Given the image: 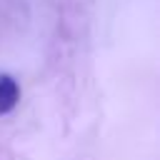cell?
<instances>
[{"label":"cell","mask_w":160,"mask_h":160,"mask_svg":"<svg viewBox=\"0 0 160 160\" xmlns=\"http://www.w3.org/2000/svg\"><path fill=\"white\" fill-rule=\"evenodd\" d=\"M20 102V85L12 75H0V118L10 115Z\"/></svg>","instance_id":"obj_1"}]
</instances>
